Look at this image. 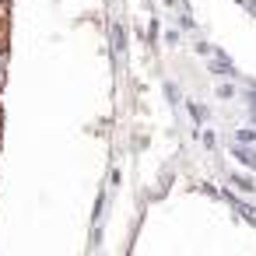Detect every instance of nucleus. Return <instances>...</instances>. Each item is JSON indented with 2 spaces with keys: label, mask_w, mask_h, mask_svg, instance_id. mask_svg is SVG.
<instances>
[{
  "label": "nucleus",
  "mask_w": 256,
  "mask_h": 256,
  "mask_svg": "<svg viewBox=\"0 0 256 256\" xmlns=\"http://www.w3.org/2000/svg\"><path fill=\"white\" fill-rule=\"evenodd\" d=\"M0 81H4V60H0Z\"/></svg>",
  "instance_id": "f03ea898"
},
{
  "label": "nucleus",
  "mask_w": 256,
  "mask_h": 256,
  "mask_svg": "<svg viewBox=\"0 0 256 256\" xmlns=\"http://www.w3.org/2000/svg\"><path fill=\"white\" fill-rule=\"evenodd\" d=\"M235 154H238V158H242V162H249V165H256V154H249V151H242V148H238V151H235Z\"/></svg>",
  "instance_id": "f257e3e1"
}]
</instances>
